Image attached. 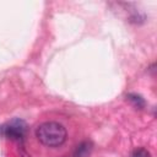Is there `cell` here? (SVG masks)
<instances>
[{"label":"cell","instance_id":"obj_4","mask_svg":"<svg viewBox=\"0 0 157 157\" xmlns=\"http://www.w3.org/2000/svg\"><path fill=\"white\" fill-rule=\"evenodd\" d=\"M128 99L132 103V105L135 108H139V109H142L145 107V101L141 96L136 94V93H129L128 94Z\"/></svg>","mask_w":157,"mask_h":157},{"label":"cell","instance_id":"obj_2","mask_svg":"<svg viewBox=\"0 0 157 157\" xmlns=\"http://www.w3.org/2000/svg\"><path fill=\"white\" fill-rule=\"evenodd\" d=\"M2 128V135L12 141H23L27 131V125L21 119H12Z\"/></svg>","mask_w":157,"mask_h":157},{"label":"cell","instance_id":"obj_6","mask_svg":"<svg viewBox=\"0 0 157 157\" xmlns=\"http://www.w3.org/2000/svg\"><path fill=\"white\" fill-rule=\"evenodd\" d=\"M21 157H31V156H29L26 151H22V152H21Z\"/></svg>","mask_w":157,"mask_h":157},{"label":"cell","instance_id":"obj_1","mask_svg":"<svg viewBox=\"0 0 157 157\" xmlns=\"http://www.w3.org/2000/svg\"><path fill=\"white\" fill-rule=\"evenodd\" d=\"M66 129L64 125L56 121H45L40 124L36 130V136L40 144L48 147H56L65 142Z\"/></svg>","mask_w":157,"mask_h":157},{"label":"cell","instance_id":"obj_3","mask_svg":"<svg viewBox=\"0 0 157 157\" xmlns=\"http://www.w3.org/2000/svg\"><path fill=\"white\" fill-rule=\"evenodd\" d=\"M92 150H93L92 141H90V140L82 141L76 146L75 152H74V157H90Z\"/></svg>","mask_w":157,"mask_h":157},{"label":"cell","instance_id":"obj_7","mask_svg":"<svg viewBox=\"0 0 157 157\" xmlns=\"http://www.w3.org/2000/svg\"><path fill=\"white\" fill-rule=\"evenodd\" d=\"M1 135H2V128L0 126V136H1Z\"/></svg>","mask_w":157,"mask_h":157},{"label":"cell","instance_id":"obj_5","mask_svg":"<svg viewBox=\"0 0 157 157\" xmlns=\"http://www.w3.org/2000/svg\"><path fill=\"white\" fill-rule=\"evenodd\" d=\"M131 157H151L150 156V152L145 148H136L132 153H131Z\"/></svg>","mask_w":157,"mask_h":157}]
</instances>
